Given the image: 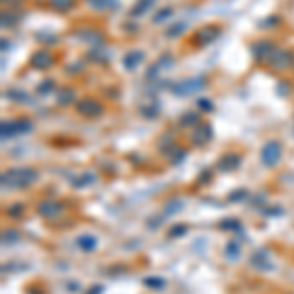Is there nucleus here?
I'll use <instances>...</instances> for the list:
<instances>
[{
    "label": "nucleus",
    "instance_id": "1",
    "mask_svg": "<svg viewBox=\"0 0 294 294\" xmlns=\"http://www.w3.org/2000/svg\"><path fill=\"white\" fill-rule=\"evenodd\" d=\"M38 171L34 167H14V169H8L6 173H2V189H10V191H16V189H28L32 186L36 180H38Z\"/></svg>",
    "mask_w": 294,
    "mask_h": 294
},
{
    "label": "nucleus",
    "instance_id": "2",
    "mask_svg": "<svg viewBox=\"0 0 294 294\" xmlns=\"http://www.w3.org/2000/svg\"><path fill=\"white\" fill-rule=\"evenodd\" d=\"M0 129H2V140H6V138L20 136V133H30L34 129V124L28 118H18V120H10V122H2Z\"/></svg>",
    "mask_w": 294,
    "mask_h": 294
},
{
    "label": "nucleus",
    "instance_id": "3",
    "mask_svg": "<svg viewBox=\"0 0 294 294\" xmlns=\"http://www.w3.org/2000/svg\"><path fill=\"white\" fill-rule=\"evenodd\" d=\"M206 87V78L204 77H192L186 78L182 83H177L171 87V92L177 94V96H186V94H194L198 90H202Z\"/></svg>",
    "mask_w": 294,
    "mask_h": 294
},
{
    "label": "nucleus",
    "instance_id": "4",
    "mask_svg": "<svg viewBox=\"0 0 294 294\" xmlns=\"http://www.w3.org/2000/svg\"><path fill=\"white\" fill-rule=\"evenodd\" d=\"M269 67L273 71H288L290 67H294V53L277 47V51L273 53L271 59H269Z\"/></svg>",
    "mask_w": 294,
    "mask_h": 294
},
{
    "label": "nucleus",
    "instance_id": "5",
    "mask_svg": "<svg viewBox=\"0 0 294 294\" xmlns=\"http://www.w3.org/2000/svg\"><path fill=\"white\" fill-rule=\"evenodd\" d=\"M222 36V28L220 26H204L200 28V30H196L194 32V36H192V43L196 45V47H204L208 43H212V41H216L218 38Z\"/></svg>",
    "mask_w": 294,
    "mask_h": 294
},
{
    "label": "nucleus",
    "instance_id": "6",
    "mask_svg": "<svg viewBox=\"0 0 294 294\" xmlns=\"http://www.w3.org/2000/svg\"><path fill=\"white\" fill-rule=\"evenodd\" d=\"M282 159V147L279 141H267L261 149V161L267 167H277Z\"/></svg>",
    "mask_w": 294,
    "mask_h": 294
},
{
    "label": "nucleus",
    "instance_id": "7",
    "mask_svg": "<svg viewBox=\"0 0 294 294\" xmlns=\"http://www.w3.org/2000/svg\"><path fill=\"white\" fill-rule=\"evenodd\" d=\"M275 51H277V45H275L273 41H269V39H259V41H255V43L251 45L253 57H255L257 61H261V63H269L271 55Z\"/></svg>",
    "mask_w": 294,
    "mask_h": 294
},
{
    "label": "nucleus",
    "instance_id": "8",
    "mask_svg": "<svg viewBox=\"0 0 294 294\" xmlns=\"http://www.w3.org/2000/svg\"><path fill=\"white\" fill-rule=\"evenodd\" d=\"M77 112L81 116H87V118H98L104 114L102 104L94 98H83L77 102Z\"/></svg>",
    "mask_w": 294,
    "mask_h": 294
},
{
    "label": "nucleus",
    "instance_id": "9",
    "mask_svg": "<svg viewBox=\"0 0 294 294\" xmlns=\"http://www.w3.org/2000/svg\"><path fill=\"white\" fill-rule=\"evenodd\" d=\"M53 63H55V57L47 49H38L30 57V67H34L38 71H47L49 67H53Z\"/></svg>",
    "mask_w": 294,
    "mask_h": 294
},
{
    "label": "nucleus",
    "instance_id": "10",
    "mask_svg": "<svg viewBox=\"0 0 294 294\" xmlns=\"http://www.w3.org/2000/svg\"><path fill=\"white\" fill-rule=\"evenodd\" d=\"M210 140H212V126H210V124H198V126H194V131H192L191 136L192 143L206 145Z\"/></svg>",
    "mask_w": 294,
    "mask_h": 294
},
{
    "label": "nucleus",
    "instance_id": "11",
    "mask_svg": "<svg viewBox=\"0 0 294 294\" xmlns=\"http://www.w3.org/2000/svg\"><path fill=\"white\" fill-rule=\"evenodd\" d=\"M38 212H39V216L47 218V220H53V218H57L61 212H63V206L59 204V202H55V200H43V202H39Z\"/></svg>",
    "mask_w": 294,
    "mask_h": 294
},
{
    "label": "nucleus",
    "instance_id": "12",
    "mask_svg": "<svg viewBox=\"0 0 294 294\" xmlns=\"http://www.w3.org/2000/svg\"><path fill=\"white\" fill-rule=\"evenodd\" d=\"M175 63V57L171 55V53H165V55H161L153 65H151V69L147 71V78H155L159 75V71H163V69H169V67H173Z\"/></svg>",
    "mask_w": 294,
    "mask_h": 294
},
{
    "label": "nucleus",
    "instance_id": "13",
    "mask_svg": "<svg viewBox=\"0 0 294 294\" xmlns=\"http://www.w3.org/2000/svg\"><path fill=\"white\" fill-rule=\"evenodd\" d=\"M77 38L81 41H87L90 45H102L104 43V36L98 32V30H78L77 32Z\"/></svg>",
    "mask_w": 294,
    "mask_h": 294
},
{
    "label": "nucleus",
    "instance_id": "14",
    "mask_svg": "<svg viewBox=\"0 0 294 294\" xmlns=\"http://www.w3.org/2000/svg\"><path fill=\"white\" fill-rule=\"evenodd\" d=\"M242 165V155H237V153H228V155H224L220 161H218V169L220 171H235L237 167Z\"/></svg>",
    "mask_w": 294,
    "mask_h": 294
},
{
    "label": "nucleus",
    "instance_id": "15",
    "mask_svg": "<svg viewBox=\"0 0 294 294\" xmlns=\"http://www.w3.org/2000/svg\"><path fill=\"white\" fill-rule=\"evenodd\" d=\"M251 265L259 271H269V269H273V263H271V259L267 257L265 251H257L255 255L251 257Z\"/></svg>",
    "mask_w": 294,
    "mask_h": 294
},
{
    "label": "nucleus",
    "instance_id": "16",
    "mask_svg": "<svg viewBox=\"0 0 294 294\" xmlns=\"http://www.w3.org/2000/svg\"><path fill=\"white\" fill-rule=\"evenodd\" d=\"M71 102H75V90L71 87H61L57 90V104L61 106H69Z\"/></svg>",
    "mask_w": 294,
    "mask_h": 294
},
{
    "label": "nucleus",
    "instance_id": "17",
    "mask_svg": "<svg viewBox=\"0 0 294 294\" xmlns=\"http://www.w3.org/2000/svg\"><path fill=\"white\" fill-rule=\"evenodd\" d=\"M141 61H143V53L141 51H129V53H126V57H124V67H126L128 71H133V69L140 67Z\"/></svg>",
    "mask_w": 294,
    "mask_h": 294
},
{
    "label": "nucleus",
    "instance_id": "18",
    "mask_svg": "<svg viewBox=\"0 0 294 294\" xmlns=\"http://www.w3.org/2000/svg\"><path fill=\"white\" fill-rule=\"evenodd\" d=\"M47 4L51 6L55 12H69L75 8L77 0H47Z\"/></svg>",
    "mask_w": 294,
    "mask_h": 294
},
{
    "label": "nucleus",
    "instance_id": "19",
    "mask_svg": "<svg viewBox=\"0 0 294 294\" xmlns=\"http://www.w3.org/2000/svg\"><path fill=\"white\" fill-rule=\"evenodd\" d=\"M77 242H78V247H81L83 251H94V249L98 247V242H96L94 235H81Z\"/></svg>",
    "mask_w": 294,
    "mask_h": 294
},
{
    "label": "nucleus",
    "instance_id": "20",
    "mask_svg": "<svg viewBox=\"0 0 294 294\" xmlns=\"http://www.w3.org/2000/svg\"><path fill=\"white\" fill-rule=\"evenodd\" d=\"M140 112L143 118H157V114H159V104L155 102V100H147V104L145 106H140Z\"/></svg>",
    "mask_w": 294,
    "mask_h": 294
},
{
    "label": "nucleus",
    "instance_id": "21",
    "mask_svg": "<svg viewBox=\"0 0 294 294\" xmlns=\"http://www.w3.org/2000/svg\"><path fill=\"white\" fill-rule=\"evenodd\" d=\"M96 180V177L92 175V173H85V175H81L78 179H73V186L75 189H83V186H89Z\"/></svg>",
    "mask_w": 294,
    "mask_h": 294
},
{
    "label": "nucleus",
    "instance_id": "22",
    "mask_svg": "<svg viewBox=\"0 0 294 294\" xmlns=\"http://www.w3.org/2000/svg\"><path fill=\"white\" fill-rule=\"evenodd\" d=\"M89 2L96 10H110V8L118 6V0H89Z\"/></svg>",
    "mask_w": 294,
    "mask_h": 294
},
{
    "label": "nucleus",
    "instance_id": "23",
    "mask_svg": "<svg viewBox=\"0 0 294 294\" xmlns=\"http://www.w3.org/2000/svg\"><path fill=\"white\" fill-rule=\"evenodd\" d=\"M6 98H12L14 102H26V104L32 102V98L28 96L26 92H22V90H8V92H6Z\"/></svg>",
    "mask_w": 294,
    "mask_h": 294
},
{
    "label": "nucleus",
    "instance_id": "24",
    "mask_svg": "<svg viewBox=\"0 0 294 294\" xmlns=\"http://www.w3.org/2000/svg\"><path fill=\"white\" fill-rule=\"evenodd\" d=\"M180 208H182V202H180L179 198H173V200H169V202H167V206H165V212H163V218L177 214Z\"/></svg>",
    "mask_w": 294,
    "mask_h": 294
},
{
    "label": "nucleus",
    "instance_id": "25",
    "mask_svg": "<svg viewBox=\"0 0 294 294\" xmlns=\"http://www.w3.org/2000/svg\"><path fill=\"white\" fill-rule=\"evenodd\" d=\"M198 124H200V118L196 112H186L180 118V126H198Z\"/></svg>",
    "mask_w": 294,
    "mask_h": 294
},
{
    "label": "nucleus",
    "instance_id": "26",
    "mask_svg": "<svg viewBox=\"0 0 294 294\" xmlns=\"http://www.w3.org/2000/svg\"><path fill=\"white\" fill-rule=\"evenodd\" d=\"M186 30V24L182 22V24H175V26H171V28H167V32H165V36L169 39H175V38H179L180 34Z\"/></svg>",
    "mask_w": 294,
    "mask_h": 294
},
{
    "label": "nucleus",
    "instance_id": "27",
    "mask_svg": "<svg viewBox=\"0 0 294 294\" xmlns=\"http://www.w3.org/2000/svg\"><path fill=\"white\" fill-rule=\"evenodd\" d=\"M151 6V0H140L138 2V6L136 8H131V16H141V14H145L147 12V8Z\"/></svg>",
    "mask_w": 294,
    "mask_h": 294
},
{
    "label": "nucleus",
    "instance_id": "28",
    "mask_svg": "<svg viewBox=\"0 0 294 294\" xmlns=\"http://www.w3.org/2000/svg\"><path fill=\"white\" fill-rule=\"evenodd\" d=\"M53 90H55V81H51V78L43 81V83L38 87V92H39V94H43V96H45V94H49V92H53Z\"/></svg>",
    "mask_w": 294,
    "mask_h": 294
},
{
    "label": "nucleus",
    "instance_id": "29",
    "mask_svg": "<svg viewBox=\"0 0 294 294\" xmlns=\"http://www.w3.org/2000/svg\"><path fill=\"white\" fill-rule=\"evenodd\" d=\"M226 255L230 259H237L239 257V243L237 242H230L226 245Z\"/></svg>",
    "mask_w": 294,
    "mask_h": 294
},
{
    "label": "nucleus",
    "instance_id": "30",
    "mask_svg": "<svg viewBox=\"0 0 294 294\" xmlns=\"http://www.w3.org/2000/svg\"><path fill=\"white\" fill-rule=\"evenodd\" d=\"M220 228H222V230H230V231H239L242 230V224H239L237 220H224V222L220 224Z\"/></svg>",
    "mask_w": 294,
    "mask_h": 294
},
{
    "label": "nucleus",
    "instance_id": "31",
    "mask_svg": "<svg viewBox=\"0 0 294 294\" xmlns=\"http://www.w3.org/2000/svg\"><path fill=\"white\" fill-rule=\"evenodd\" d=\"M2 242H4V243H16V242H20V233H18L16 230L4 231V233H2Z\"/></svg>",
    "mask_w": 294,
    "mask_h": 294
},
{
    "label": "nucleus",
    "instance_id": "32",
    "mask_svg": "<svg viewBox=\"0 0 294 294\" xmlns=\"http://www.w3.org/2000/svg\"><path fill=\"white\" fill-rule=\"evenodd\" d=\"M171 14H173V8H163V10H159V12L153 16V24H161L163 20L171 18Z\"/></svg>",
    "mask_w": 294,
    "mask_h": 294
},
{
    "label": "nucleus",
    "instance_id": "33",
    "mask_svg": "<svg viewBox=\"0 0 294 294\" xmlns=\"http://www.w3.org/2000/svg\"><path fill=\"white\" fill-rule=\"evenodd\" d=\"M16 24V16L12 12H2V28H12Z\"/></svg>",
    "mask_w": 294,
    "mask_h": 294
},
{
    "label": "nucleus",
    "instance_id": "34",
    "mask_svg": "<svg viewBox=\"0 0 294 294\" xmlns=\"http://www.w3.org/2000/svg\"><path fill=\"white\" fill-rule=\"evenodd\" d=\"M145 284H147V286H151L153 290H161V288L165 286V281H163V279H155V277H149V279H145Z\"/></svg>",
    "mask_w": 294,
    "mask_h": 294
},
{
    "label": "nucleus",
    "instance_id": "35",
    "mask_svg": "<svg viewBox=\"0 0 294 294\" xmlns=\"http://www.w3.org/2000/svg\"><path fill=\"white\" fill-rule=\"evenodd\" d=\"M6 214H8L10 218H20L22 214H24V206L22 204L10 206V208H6Z\"/></svg>",
    "mask_w": 294,
    "mask_h": 294
},
{
    "label": "nucleus",
    "instance_id": "36",
    "mask_svg": "<svg viewBox=\"0 0 294 294\" xmlns=\"http://www.w3.org/2000/svg\"><path fill=\"white\" fill-rule=\"evenodd\" d=\"M186 233V226H177V228H173V230H169V237H177V235H184Z\"/></svg>",
    "mask_w": 294,
    "mask_h": 294
},
{
    "label": "nucleus",
    "instance_id": "37",
    "mask_svg": "<svg viewBox=\"0 0 294 294\" xmlns=\"http://www.w3.org/2000/svg\"><path fill=\"white\" fill-rule=\"evenodd\" d=\"M198 108H202L206 112H212V110H214V104L210 102L208 98H200V100H198Z\"/></svg>",
    "mask_w": 294,
    "mask_h": 294
},
{
    "label": "nucleus",
    "instance_id": "38",
    "mask_svg": "<svg viewBox=\"0 0 294 294\" xmlns=\"http://www.w3.org/2000/svg\"><path fill=\"white\" fill-rule=\"evenodd\" d=\"M245 196H247V192H245V191H237V192H233V194H231L230 200H231V202H237V200H243Z\"/></svg>",
    "mask_w": 294,
    "mask_h": 294
},
{
    "label": "nucleus",
    "instance_id": "39",
    "mask_svg": "<svg viewBox=\"0 0 294 294\" xmlns=\"http://www.w3.org/2000/svg\"><path fill=\"white\" fill-rule=\"evenodd\" d=\"M277 24H279V18H269L263 24H259V28H271V26H277Z\"/></svg>",
    "mask_w": 294,
    "mask_h": 294
},
{
    "label": "nucleus",
    "instance_id": "40",
    "mask_svg": "<svg viewBox=\"0 0 294 294\" xmlns=\"http://www.w3.org/2000/svg\"><path fill=\"white\" fill-rule=\"evenodd\" d=\"M22 0H2V4H8V6H18Z\"/></svg>",
    "mask_w": 294,
    "mask_h": 294
},
{
    "label": "nucleus",
    "instance_id": "41",
    "mask_svg": "<svg viewBox=\"0 0 294 294\" xmlns=\"http://www.w3.org/2000/svg\"><path fill=\"white\" fill-rule=\"evenodd\" d=\"M89 294H102V286H98V284H96V286H92V290H90Z\"/></svg>",
    "mask_w": 294,
    "mask_h": 294
},
{
    "label": "nucleus",
    "instance_id": "42",
    "mask_svg": "<svg viewBox=\"0 0 294 294\" xmlns=\"http://www.w3.org/2000/svg\"><path fill=\"white\" fill-rule=\"evenodd\" d=\"M6 47H10V45L6 43V39H2V51H6Z\"/></svg>",
    "mask_w": 294,
    "mask_h": 294
}]
</instances>
